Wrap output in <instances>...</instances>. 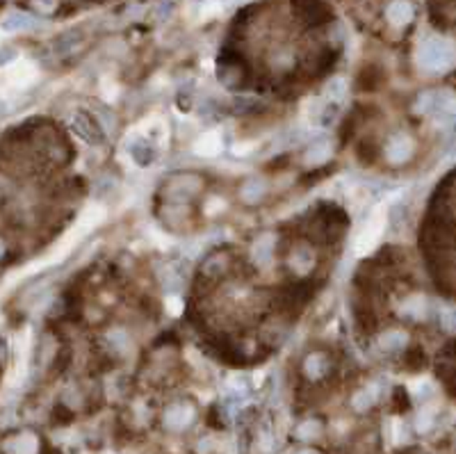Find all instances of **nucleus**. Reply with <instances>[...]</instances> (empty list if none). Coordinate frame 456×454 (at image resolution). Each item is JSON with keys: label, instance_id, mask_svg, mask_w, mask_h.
Here are the masks:
<instances>
[{"label": "nucleus", "instance_id": "obj_1", "mask_svg": "<svg viewBox=\"0 0 456 454\" xmlns=\"http://www.w3.org/2000/svg\"><path fill=\"white\" fill-rule=\"evenodd\" d=\"M418 64L429 73L450 71L456 64V46L450 39H443V37L424 39L418 49Z\"/></svg>", "mask_w": 456, "mask_h": 454}, {"label": "nucleus", "instance_id": "obj_2", "mask_svg": "<svg viewBox=\"0 0 456 454\" xmlns=\"http://www.w3.org/2000/svg\"><path fill=\"white\" fill-rule=\"evenodd\" d=\"M206 187L201 174H194V171H180L174 174L167 183L162 185V199L167 203H192Z\"/></svg>", "mask_w": 456, "mask_h": 454}, {"label": "nucleus", "instance_id": "obj_3", "mask_svg": "<svg viewBox=\"0 0 456 454\" xmlns=\"http://www.w3.org/2000/svg\"><path fill=\"white\" fill-rule=\"evenodd\" d=\"M415 153H418V142L406 130H395L383 144V160L390 167H404L415 158Z\"/></svg>", "mask_w": 456, "mask_h": 454}, {"label": "nucleus", "instance_id": "obj_4", "mask_svg": "<svg viewBox=\"0 0 456 454\" xmlns=\"http://www.w3.org/2000/svg\"><path fill=\"white\" fill-rule=\"evenodd\" d=\"M194 420H196V409L187 400L171 402L162 413V425L167 432H183V429L194 425Z\"/></svg>", "mask_w": 456, "mask_h": 454}, {"label": "nucleus", "instance_id": "obj_5", "mask_svg": "<svg viewBox=\"0 0 456 454\" xmlns=\"http://www.w3.org/2000/svg\"><path fill=\"white\" fill-rule=\"evenodd\" d=\"M317 265V254L315 249H313L310 245H306V242H299V245H295L292 249H290L288 254V270L295 274V277L304 279L308 277V274L315 270Z\"/></svg>", "mask_w": 456, "mask_h": 454}, {"label": "nucleus", "instance_id": "obj_6", "mask_svg": "<svg viewBox=\"0 0 456 454\" xmlns=\"http://www.w3.org/2000/svg\"><path fill=\"white\" fill-rule=\"evenodd\" d=\"M71 128H73V132L85 144L89 146L103 144V126L98 123L96 116H91L87 112H76L73 119H71Z\"/></svg>", "mask_w": 456, "mask_h": 454}, {"label": "nucleus", "instance_id": "obj_7", "mask_svg": "<svg viewBox=\"0 0 456 454\" xmlns=\"http://www.w3.org/2000/svg\"><path fill=\"white\" fill-rule=\"evenodd\" d=\"M452 103V94L447 89H427L415 98L413 110L415 114H438L447 110Z\"/></svg>", "mask_w": 456, "mask_h": 454}, {"label": "nucleus", "instance_id": "obj_8", "mask_svg": "<svg viewBox=\"0 0 456 454\" xmlns=\"http://www.w3.org/2000/svg\"><path fill=\"white\" fill-rule=\"evenodd\" d=\"M160 219H162V224L174 233L190 229L192 226L190 203H167V206H162L160 210Z\"/></svg>", "mask_w": 456, "mask_h": 454}, {"label": "nucleus", "instance_id": "obj_9", "mask_svg": "<svg viewBox=\"0 0 456 454\" xmlns=\"http://www.w3.org/2000/svg\"><path fill=\"white\" fill-rule=\"evenodd\" d=\"M383 17H386L388 26L395 30H404L413 23L415 19V7L411 0H390L383 10Z\"/></svg>", "mask_w": 456, "mask_h": 454}, {"label": "nucleus", "instance_id": "obj_10", "mask_svg": "<svg viewBox=\"0 0 456 454\" xmlns=\"http://www.w3.org/2000/svg\"><path fill=\"white\" fill-rule=\"evenodd\" d=\"M267 192H270V183H267V178L249 176V178L242 181L240 190H238V197H240L242 203H245V206H258V203H263V199L267 197Z\"/></svg>", "mask_w": 456, "mask_h": 454}, {"label": "nucleus", "instance_id": "obj_11", "mask_svg": "<svg viewBox=\"0 0 456 454\" xmlns=\"http://www.w3.org/2000/svg\"><path fill=\"white\" fill-rule=\"evenodd\" d=\"M431 315V302L422 295H411L399 304V317L406 322H422Z\"/></svg>", "mask_w": 456, "mask_h": 454}, {"label": "nucleus", "instance_id": "obj_12", "mask_svg": "<svg viewBox=\"0 0 456 454\" xmlns=\"http://www.w3.org/2000/svg\"><path fill=\"white\" fill-rule=\"evenodd\" d=\"M408 345V333L402 326H390L386 329L379 340H376V347H379L381 354H402V349Z\"/></svg>", "mask_w": 456, "mask_h": 454}, {"label": "nucleus", "instance_id": "obj_13", "mask_svg": "<svg viewBox=\"0 0 456 454\" xmlns=\"http://www.w3.org/2000/svg\"><path fill=\"white\" fill-rule=\"evenodd\" d=\"M301 370L310 381H319L326 377L328 370H331V358H328L326 351H310V354L304 358Z\"/></svg>", "mask_w": 456, "mask_h": 454}, {"label": "nucleus", "instance_id": "obj_14", "mask_svg": "<svg viewBox=\"0 0 456 454\" xmlns=\"http://www.w3.org/2000/svg\"><path fill=\"white\" fill-rule=\"evenodd\" d=\"M274 245H277V238L272 233H263L256 238V242L251 245V261L256 263V268H270L274 261Z\"/></svg>", "mask_w": 456, "mask_h": 454}, {"label": "nucleus", "instance_id": "obj_15", "mask_svg": "<svg viewBox=\"0 0 456 454\" xmlns=\"http://www.w3.org/2000/svg\"><path fill=\"white\" fill-rule=\"evenodd\" d=\"M331 153H333L331 139L317 137V139H313L308 146H306L304 164H306V167H319V164H324L328 158H331Z\"/></svg>", "mask_w": 456, "mask_h": 454}, {"label": "nucleus", "instance_id": "obj_16", "mask_svg": "<svg viewBox=\"0 0 456 454\" xmlns=\"http://www.w3.org/2000/svg\"><path fill=\"white\" fill-rule=\"evenodd\" d=\"M233 268V258L228 252H215L210 254L206 261L201 265V272L206 274L208 279H219V277H226L228 272Z\"/></svg>", "mask_w": 456, "mask_h": 454}, {"label": "nucleus", "instance_id": "obj_17", "mask_svg": "<svg viewBox=\"0 0 456 454\" xmlns=\"http://www.w3.org/2000/svg\"><path fill=\"white\" fill-rule=\"evenodd\" d=\"M105 347L112 356H128L130 349H132V340H130V333L125 329L116 326V329H109L105 333Z\"/></svg>", "mask_w": 456, "mask_h": 454}, {"label": "nucleus", "instance_id": "obj_18", "mask_svg": "<svg viewBox=\"0 0 456 454\" xmlns=\"http://www.w3.org/2000/svg\"><path fill=\"white\" fill-rule=\"evenodd\" d=\"M217 80L222 82L226 89H235L245 82V71H242V67L235 64V62H224V64L217 69Z\"/></svg>", "mask_w": 456, "mask_h": 454}, {"label": "nucleus", "instance_id": "obj_19", "mask_svg": "<svg viewBox=\"0 0 456 454\" xmlns=\"http://www.w3.org/2000/svg\"><path fill=\"white\" fill-rule=\"evenodd\" d=\"M128 153L137 167H148V164H153L155 160V148L148 144L146 139H132L128 144Z\"/></svg>", "mask_w": 456, "mask_h": 454}, {"label": "nucleus", "instance_id": "obj_20", "mask_svg": "<svg viewBox=\"0 0 456 454\" xmlns=\"http://www.w3.org/2000/svg\"><path fill=\"white\" fill-rule=\"evenodd\" d=\"M5 450L7 454H37L39 441L33 434H19L5 443Z\"/></svg>", "mask_w": 456, "mask_h": 454}, {"label": "nucleus", "instance_id": "obj_21", "mask_svg": "<svg viewBox=\"0 0 456 454\" xmlns=\"http://www.w3.org/2000/svg\"><path fill=\"white\" fill-rule=\"evenodd\" d=\"M35 17L28 12H10L3 21V30L5 33H23V30H30L35 28Z\"/></svg>", "mask_w": 456, "mask_h": 454}, {"label": "nucleus", "instance_id": "obj_22", "mask_svg": "<svg viewBox=\"0 0 456 454\" xmlns=\"http://www.w3.org/2000/svg\"><path fill=\"white\" fill-rule=\"evenodd\" d=\"M158 277H160L162 288L167 293H178L180 288H183V283H185V274L178 272L176 268H164V270H160Z\"/></svg>", "mask_w": 456, "mask_h": 454}, {"label": "nucleus", "instance_id": "obj_23", "mask_svg": "<svg viewBox=\"0 0 456 454\" xmlns=\"http://www.w3.org/2000/svg\"><path fill=\"white\" fill-rule=\"evenodd\" d=\"M270 67L274 69V71H279V73L290 71V69L295 67V53L290 51V49L274 51V53L270 55Z\"/></svg>", "mask_w": 456, "mask_h": 454}, {"label": "nucleus", "instance_id": "obj_24", "mask_svg": "<svg viewBox=\"0 0 456 454\" xmlns=\"http://www.w3.org/2000/svg\"><path fill=\"white\" fill-rule=\"evenodd\" d=\"M82 39V33L80 30H67V33H62L58 39L53 42V51L55 53H69L73 46H78V42Z\"/></svg>", "mask_w": 456, "mask_h": 454}, {"label": "nucleus", "instance_id": "obj_25", "mask_svg": "<svg viewBox=\"0 0 456 454\" xmlns=\"http://www.w3.org/2000/svg\"><path fill=\"white\" fill-rule=\"evenodd\" d=\"M376 390H374V386H367V388H363V390H358L356 395H353V400H351V406L356 411H365V409H369L374 402H376Z\"/></svg>", "mask_w": 456, "mask_h": 454}, {"label": "nucleus", "instance_id": "obj_26", "mask_svg": "<svg viewBox=\"0 0 456 454\" xmlns=\"http://www.w3.org/2000/svg\"><path fill=\"white\" fill-rule=\"evenodd\" d=\"M337 116H340V103H335V101H326L324 107H322L319 116H317V121H319V126L328 128V126H333Z\"/></svg>", "mask_w": 456, "mask_h": 454}, {"label": "nucleus", "instance_id": "obj_27", "mask_svg": "<svg viewBox=\"0 0 456 454\" xmlns=\"http://www.w3.org/2000/svg\"><path fill=\"white\" fill-rule=\"evenodd\" d=\"M319 434H322L319 420H304L301 425L297 427V438H301V441H310V438H317Z\"/></svg>", "mask_w": 456, "mask_h": 454}, {"label": "nucleus", "instance_id": "obj_28", "mask_svg": "<svg viewBox=\"0 0 456 454\" xmlns=\"http://www.w3.org/2000/svg\"><path fill=\"white\" fill-rule=\"evenodd\" d=\"M94 107H96V119H98L100 126H103L105 130H114L116 128V114L112 112V110L100 105V103H96Z\"/></svg>", "mask_w": 456, "mask_h": 454}, {"label": "nucleus", "instance_id": "obj_29", "mask_svg": "<svg viewBox=\"0 0 456 454\" xmlns=\"http://www.w3.org/2000/svg\"><path fill=\"white\" fill-rule=\"evenodd\" d=\"M344 94H347V85H344L342 78H333V80L326 85L328 101H335V103H340V101L344 98Z\"/></svg>", "mask_w": 456, "mask_h": 454}, {"label": "nucleus", "instance_id": "obj_30", "mask_svg": "<svg viewBox=\"0 0 456 454\" xmlns=\"http://www.w3.org/2000/svg\"><path fill=\"white\" fill-rule=\"evenodd\" d=\"M30 7L37 14H44V17H51L58 10V0H30Z\"/></svg>", "mask_w": 456, "mask_h": 454}, {"label": "nucleus", "instance_id": "obj_31", "mask_svg": "<svg viewBox=\"0 0 456 454\" xmlns=\"http://www.w3.org/2000/svg\"><path fill=\"white\" fill-rule=\"evenodd\" d=\"M440 326H443L445 331H456V306L440 311Z\"/></svg>", "mask_w": 456, "mask_h": 454}, {"label": "nucleus", "instance_id": "obj_32", "mask_svg": "<svg viewBox=\"0 0 456 454\" xmlns=\"http://www.w3.org/2000/svg\"><path fill=\"white\" fill-rule=\"evenodd\" d=\"M235 110H238V112H247V110H254V101L238 98V101H235Z\"/></svg>", "mask_w": 456, "mask_h": 454}, {"label": "nucleus", "instance_id": "obj_33", "mask_svg": "<svg viewBox=\"0 0 456 454\" xmlns=\"http://www.w3.org/2000/svg\"><path fill=\"white\" fill-rule=\"evenodd\" d=\"M171 10H174V5H171V3H162L158 7V12H155V17H158V19H169Z\"/></svg>", "mask_w": 456, "mask_h": 454}, {"label": "nucleus", "instance_id": "obj_34", "mask_svg": "<svg viewBox=\"0 0 456 454\" xmlns=\"http://www.w3.org/2000/svg\"><path fill=\"white\" fill-rule=\"evenodd\" d=\"M295 454H317L315 450H310V448H304V450H297Z\"/></svg>", "mask_w": 456, "mask_h": 454}]
</instances>
